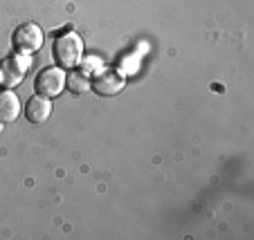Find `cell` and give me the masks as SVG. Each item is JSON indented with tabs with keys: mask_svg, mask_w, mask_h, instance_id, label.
Instances as JSON below:
<instances>
[{
	"mask_svg": "<svg viewBox=\"0 0 254 240\" xmlns=\"http://www.w3.org/2000/svg\"><path fill=\"white\" fill-rule=\"evenodd\" d=\"M124 83H126L124 74L117 72V70H99L92 77V90L101 96H113L124 90Z\"/></svg>",
	"mask_w": 254,
	"mask_h": 240,
	"instance_id": "obj_5",
	"label": "cell"
},
{
	"mask_svg": "<svg viewBox=\"0 0 254 240\" xmlns=\"http://www.w3.org/2000/svg\"><path fill=\"white\" fill-rule=\"evenodd\" d=\"M81 54H83V41L74 32H65L54 39L52 56L61 67H67V70L77 67L81 63Z\"/></svg>",
	"mask_w": 254,
	"mask_h": 240,
	"instance_id": "obj_1",
	"label": "cell"
},
{
	"mask_svg": "<svg viewBox=\"0 0 254 240\" xmlns=\"http://www.w3.org/2000/svg\"><path fill=\"white\" fill-rule=\"evenodd\" d=\"M29 67V58L23 54H14V56H7L0 61V83L2 88H16L23 83L25 72Z\"/></svg>",
	"mask_w": 254,
	"mask_h": 240,
	"instance_id": "obj_2",
	"label": "cell"
},
{
	"mask_svg": "<svg viewBox=\"0 0 254 240\" xmlns=\"http://www.w3.org/2000/svg\"><path fill=\"white\" fill-rule=\"evenodd\" d=\"M11 41H14V48L18 52H39L41 45H43V32H41L39 25L25 23L20 27H16Z\"/></svg>",
	"mask_w": 254,
	"mask_h": 240,
	"instance_id": "obj_4",
	"label": "cell"
},
{
	"mask_svg": "<svg viewBox=\"0 0 254 240\" xmlns=\"http://www.w3.org/2000/svg\"><path fill=\"white\" fill-rule=\"evenodd\" d=\"M50 115H52V103H50L48 96L34 95L25 103V117H27L29 124H43L50 119Z\"/></svg>",
	"mask_w": 254,
	"mask_h": 240,
	"instance_id": "obj_6",
	"label": "cell"
},
{
	"mask_svg": "<svg viewBox=\"0 0 254 240\" xmlns=\"http://www.w3.org/2000/svg\"><path fill=\"white\" fill-rule=\"evenodd\" d=\"M63 86H65V74H63L61 67H45L36 74V81H34V88L36 92L43 96H57L61 95Z\"/></svg>",
	"mask_w": 254,
	"mask_h": 240,
	"instance_id": "obj_3",
	"label": "cell"
},
{
	"mask_svg": "<svg viewBox=\"0 0 254 240\" xmlns=\"http://www.w3.org/2000/svg\"><path fill=\"white\" fill-rule=\"evenodd\" d=\"M20 115V101L11 90L0 92V124H11Z\"/></svg>",
	"mask_w": 254,
	"mask_h": 240,
	"instance_id": "obj_7",
	"label": "cell"
},
{
	"mask_svg": "<svg viewBox=\"0 0 254 240\" xmlns=\"http://www.w3.org/2000/svg\"><path fill=\"white\" fill-rule=\"evenodd\" d=\"M70 90L72 92H86L90 88V81H88V74L86 72H74L70 77Z\"/></svg>",
	"mask_w": 254,
	"mask_h": 240,
	"instance_id": "obj_8",
	"label": "cell"
}]
</instances>
